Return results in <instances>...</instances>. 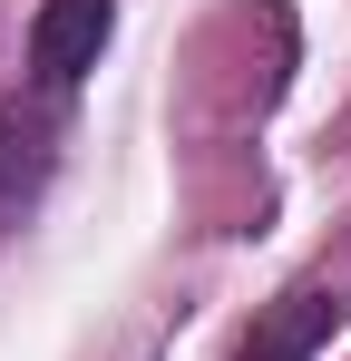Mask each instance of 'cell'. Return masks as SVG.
<instances>
[{
    "label": "cell",
    "instance_id": "1",
    "mask_svg": "<svg viewBox=\"0 0 351 361\" xmlns=\"http://www.w3.org/2000/svg\"><path fill=\"white\" fill-rule=\"evenodd\" d=\"M117 30V0H39V20H30V68H39V88H78L98 49H108Z\"/></svg>",
    "mask_w": 351,
    "mask_h": 361
},
{
    "label": "cell",
    "instance_id": "2",
    "mask_svg": "<svg viewBox=\"0 0 351 361\" xmlns=\"http://www.w3.org/2000/svg\"><path fill=\"white\" fill-rule=\"evenodd\" d=\"M332 322H342V293H332V283H292V293L254 322L244 361H312L322 342H332Z\"/></svg>",
    "mask_w": 351,
    "mask_h": 361
},
{
    "label": "cell",
    "instance_id": "3",
    "mask_svg": "<svg viewBox=\"0 0 351 361\" xmlns=\"http://www.w3.org/2000/svg\"><path fill=\"white\" fill-rule=\"evenodd\" d=\"M58 147H49V118H30V108H0V235L39 205V185H49Z\"/></svg>",
    "mask_w": 351,
    "mask_h": 361
}]
</instances>
